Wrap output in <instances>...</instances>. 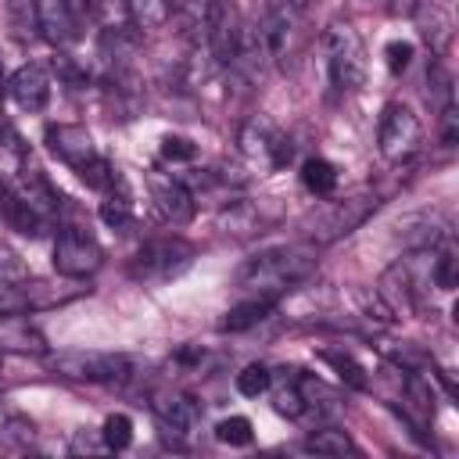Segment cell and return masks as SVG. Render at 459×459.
Here are the masks:
<instances>
[{
    "label": "cell",
    "instance_id": "1",
    "mask_svg": "<svg viewBox=\"0 0 459 459\" xmlns=\"http://www.w3.org/2000/svg\"><path fill=\"white\" fill-rule=\"evenodd\" d=\"M319 265V247L308 240L298 244H276L265 247L258 255H251L237 273H233V287L244 298H273L280 301L287 290L301 287Z\"/></svg>",
    "mask_w": 459,
    "mask_h": 459
},
{
    "label": "cell",
    "instance_id": "2",
    "mask_svg": "<svg viewBox=\"0 0 459 459\" xmlns=\"http://www.w3.org/2000/svg\"><path fill=\"white\" fill-rule=\"evenodd\" d=\"M380 208V197L373 190H359V194H348V197H337V201H326L319 208H312L305 219H301V240L308 244H333L348 233H355L373 212Z\"/></svg>",
    "mask_w": 459,
    "mask_h": 459
},
{
    "label": "cell",
    "instance_id": "3",
    "mask_svg": "<svg viewBox=\"0 0 459 459\" xmlns=\"http://www.w3.org/2000/svg\"><path fill=\"white\" fill-rule=\"evenodd\" d=\"M197 258V247L183 237H154L147 244H140L133 251V258L126 262L129 280L154 287V283H169L176 276H183Z\"/></svg>",
    "mask_w": 459,
    "mask_h": 459
},
{
    "label": "cell",
    "instance_id": "4",
    "mask_svg": "<svg viewBox=\"0 0 459 459\" xmlns=\"http://www.w3.org/2000/svg\"><path fill=\"white\" fill-rule=\"evenodd\" d=\"M47 366L54 377L65 380H86V384H122L133 377L136 362L129 355L118 351H86V348H72V351H47Z\"/></svg>",
    "mask_w": 459,
    "mask_h": 459
},
{
    "label": "cell",
    "instance_id": "5",
    "mask_svg": "<svg viewBox=\"0 0 459 459\" xmlns=\"http://www.w3.org/2000/svg\"><path fill=\"white\" fill-rule=\"evenodd\" d=\"M323 50H326V68L330 82L341 93H355L366 86V47L359 32L348 22H333L323 32Z\"/></svg>",
    "mask_w": 459,
    "mask_h": 459
},
{
    "label": "cell",
    "instance_id": "6",
    "mask_svg": "<svg viewBox=\"0 0 459 459\" xmlns=\"http://www.w3.org/2000/svg\"><path fill=\"white\" fill-rule=\"evenodd\" d=\"M258 43H262V50L280 68L294 65L298 54H301V47H305V14H301V7L290 4V0L269 7L265 18H262V25H258Z\"/></svg>",
    "mask_w": 459,
    "mask_h": 459
},
{
    "label": "cell",
    "instance_id": "7",
    "mask_svg": "<svg viewBox=\"0 0 459 459\" xmlns=\"http://www.w3.org/2000/svg\"><path fill=\"white\" fill-rule=\"evenodd\" d=\"M420 136H423V129H420L416 111L405 100H391L384 108V115H380V126H377V151H380V158L391 161V165L412 158L416 147H420Z\"/></svg>",
    "mask_w": 459,
    "mask_h": 459
},
{
    "label": "cell",
    "instance_id": "8",
    "mask_svg": "<svg viewBox=\"0 0 459 459\" xmlns=\"http://www.w3.org/2000/svg\"><path fill=\"white\" fill-rule=\"evenodd\" d=\"M50 262L57 269V276H68V280H86L93 276L100 265H104V251L93 237H86L82 230L75 226H65L54 240V251H50Z\"/></svg>",
    "mask_w": 459,
    "mask_h": 459
},
{
    "label": "cell",
    "instance_id": "9",
    "mask_svg": "<svg viewBox=\"0 0 459 459\" xmlns=\"http://www.w3.org/2000/svg\"><path fill=\"white\" fill-rule=\"evenodd\" d=\"M147 190H151V201L158 208V215L172 226H183L194 219L197 212V197L190 194V186L179 179V176H169V172H158L151 169L147 172Z\"/></svg>",
    "mask_w": 459,
    "mask_h": 459
},
{
    "label": "cell",
    "instance_id": "10",
    "mask_svg": "<svg viewBox=\"0 0 459 459\" xmlns=\"http://www.w3.org/2000/svg\"><path fill=\"white\" fill-rule=\"evenodd\" d=\"M147 405H151V412H154L172 434H190V430L201 423V405H197V398L186 394V391H179V387H169V384L151 387V391H147Z\"/></svg>",
    "mask_w": 459,
    "mask_h": 459
},
{
    "label": "cell",
    "instance_id": "11",
    "mask_svg": "<svg viewBox=\"0 0 459 459\" xmlns=\"http://www.w3.org/2000/svg\"><path fill=\"white\" fill-rule=\"evenodd\" d=\"M240 151L247 158H262L269 169H283L294 158V143L265 118H251L240 126Z\"/></svg>",
    "mask_w": 459,
    "mask_h": 459
},
{
    "label": "cell",
    "instance_id": "12",
    "mask_svg": "<svg viewBox=\"0 0 459 459\" xmlns=\"http://www.w3.org/2000/svg\"><path fill=\"white\" fill-rule=\"evenodd\" d=\"M377 298L391 308L394 319H398V316H416V312H420V305H423V301H420V280H416L409 258H402V262H394V265L384 269L380 287H377Z\"/></svg>",
    "mask_w": 459,
    "mask_h": 459
},
{
    "label": "cell",
    "instance_id": "13",
    "mask_svg": "<svg viewBox=\"0 0 459 459\" xmlns=\"http://www.w3.org/2000/svg\"><path fill=\"white\" fill-rule=\"evenodd\" d=\"M36 29L50 47H72L82 29H79V7L75 0H32Z\"/></svg>",
    "mask_w": 459,
    "mask_h": 459
},
{
    "label": "cell",
    "instance_id": "14",
    "mask_svg": "<svg viewBox=\"0 0 459 459\" xmlns=\"http://www.w3.org/2000/svg\"><path fill=\"white\" fill-rule=\"evenodd\" d=\"M43 143H47V151H50L57 161H65L72 172L82 169L90 158H97L93 136H90L82 126H75V122H50V126L43 129Z\"/></svg>",
    "mask_w": 459,
    "mask_h": 459
},
{
    "label": "cell",
    "instance_id": "15",
    "mask_svg": "<svg viewBox=\"0 0 459 459\" xmlns=\"http://www.w3.org/2000/svg\"><path fill=\"white\" fill-rule=\"evenodd\" d=\"M7 93L22 111H43L50 100V72L36 61L22 65L11 79H7Z\"/></svg>",
    "mask_w": 459,
    "mask_h": 459
},
{
    "label": "cell",
    "instance_id": "16",
    "mask_svg": "<svg viewBox=\"0 0 459 459\" xmlns=\"http://www.w3.org/2000/svg\"><path fill=\"white\" fill-rule=\"evenodd\" d=\"M301 369L294 366H283V369H273V409L287 420H305L308 416V405H305V394H301Z\"/></svg>",
    "mask_w": 459,
    "mask_h": 459
},
{
    "label": "cell",
    "instance_id": "17",
    "mask_svg": "<svg viewBox=\"0 0 459 459\" xmlns=\"http://www.w3.org/2000/svg\"><path fill=\"white\" fill-rule=\"evenodd\" d=\"M47 355V337L22 316H0V355Z\"/></svg>",
    "mask_w": 459,
    "mask_h": 459
},
{
    "label": "cell",
    "instance_id": "18",
    "mask_svg": "<svg viewBox=\"0 0 459 459\" xmlns=\"http://www.w3.org/2000/svg\"><path fill=\"white\" fill-rule=\"evenodd\" d=\"M18 197H25L29 204H36L43 215H57L61 208H65V197L47 183V176L39 172V169H32V165H25L22 172H18Z\"/></svg>",
    "mask_w": 459,
    "mask_h": 459
},
{
    "label": "cell",
    "instance_id": "19",
    "mask_svg": "<svg viewBox=\"0 0 459 459\" xmlns=\"http://www.w3.org/2000/svg\"><path fill=\"white\" fill-rule=\"evenodd\" d=\"M273 308H276L273 298H240V301L219 319V330H222V333H244V330L258 326L262 319H269Z\"/></svg>",
    "mask_w": 459,
    "mask_h": 459
},
{
    "label": "cell",
    "instance_id": "20",
    "mask_svg": "<svg viewBox=\"0 0 459 459\" xmlns=\"http://www.w3.org/2000/svg\"><path fill=\"white\" fill-rule=\"evenodd\" d=\"M4 219L22 233V237H43L50 230V215H43L36 204H29L25 197L18 194H7V204H4Z\"/></svg>",
    "mask_w": 459,
    "mask_h": 459
},
{
    "label": "cell",
    "instance_id": "21",
    "mask_svg": "<svg viewBox=\"0 0 459 459\" xmlns=\"http://www.w3.org/2000/svg\"><path fill=\"white\" fill-rule=\"evenodd\" d=\"M122 7H126V18L133 22V29H143V32L165 29L176 11L172 0H122Z\"/></svg>",
    "mask_w": 459,
    "mask_h": 459
},
{
    "label": "cell",
    "instance_id": "22",
    "mask_svg": "<svg viewBox=\"0 0 459 459\" xmlns=\"http://www.w3.org/2000/svg\"><path fill=\"white\" fill-rule=\"evenodd\" d=\"M319 362H326V366L341 377V384H348V387H355V391H366V387H369V377H366V369L355 362V355H348V351H341V348H323V351H319Z\"/></svg>",
    "mask_w": 459,
    "mask_h": 459
},
{
    "label": "cell",
    "instance_id": "23",
    "mask_svg": "<svg viewBox=\"0 0 459 459\" xmlns=\"http://www.w3.org/2000/svg\"><path fill=\"white\" fill-rule=\"evenodd\" d=\"M301 186L308 194H316V197H326L337 186V169L326 158H319V154L316 158H305L301 161Z\"/></svg>",
    "mask_w": 459,
    "mask_h": 459
},
{
    "label": "cell",
    "instance_id": "24",
    "mask_svg": "<svg viewBox=\"0 0 459 459\" xmlns=\"http://www.w3.org/2000/svg\"><path fill=\"white\" fill-rule=\"evenodd\" d=\"M301 448L305 452H316V455H348V452H355L351 437L341 427H319V430H312L301 441Z\"/></svg>",
    "mask_w": 459,
    "mask_h": 459
},
{
    "label": "cell",
    "instance_id": "25",
    "mask_svg": "<svg viewBox=\"0 0 459 459\" xmlns=\"http://www.w3.org/2000/svg\"><path fill=\"white\" fill-rule=\"evenodd\" d=\"M416 11H423V7H416ZM420 32H423V39L430 43V50L441 57L445 54V47H448V39H452V22H448V14L441 11V7H434L430 4V14L423 11V18H420Z\"/></svg>",
    "mask_w": 459,
    "mask_h": 459
},
{
    "label": "cell",
    "instance_id": "26",
    "mask_svg": "<svg viewBox=\"0 0 459 459\" xmlns=\"http://www.w3.org/2000/svg\"><path fill=\"white\" fill-rule=\"evenodd\" d=\"M430 280L437 290H455L459 287V255L455 247H441L434 258H430Z\"/></svg>",
    "mask_w": 459,
    "mask_h": 459
},
{
    "label": "cell",
    "instance_id": "27",
    "mask_svg": "<svg viewBox=\"0 0 459 459\" xmlns=\"http://www.w3.org/2000/svg\"><path fill=\"white\" fill-rule=\"evenodd\" d=\"M97 215L104 219V226H111V230H118V233H126V230L133 226V204H129L126 194H104Z\"/></svg>",
    "mask_w": 459,
    "mask_h": 459
},
{
    "label": "cell",
    "instance_id": "28",
    "mask_svg": "<svg viewBox=\"0 0 459 459\" xmlns=\"http://www.w3.org/2000/svg\"><path fill=\"white\" fill-rule=\"evenodd\" d=\"M100 441H104L108 452L129 448V445H133V420H129L126 412H111V416L104 420V427H100Z\"/></svg>",
    "mask_w": 459,
    "mask_h": 459
},
{
    "label": "cell",
    "instance_id": "29",
    "mask_svg": "<svg viewBox=\"0 0 459 459\" xmlns=\"http://www.w3.org/2000/svg\"><path fill=\"white\" fill-rule=\"evenodd\" d=\"M269 384H273V369H269L265 362H251V366H244V369L237 373V391H240L244 398L265 394Z\"/></svg>",
    "mask_w": 459,
    "mask_h": 459
},
{
    "label": "cell",
    "instance_id": "30",
    "mask_svg": "<svg viewBox=\"0 0 459 459\" xmlns=\"http://www.w3.org/2000/svg\"><path fill=\"white\" fill-rule=\"evenodd\" d=\"M215 437L222 445H233V448H244L255 441V430H251V420L247 416H226L215 423Z\"/></svg>",
    "mask_w": 459,
    "mask_h": 459
},
{
    "label": "cell",
    "instance_id": "31",
    "mask_svg": "<svg viewBox=\"0 0 459 459\" xmlns=\"http://www.w3.org/2000/svg\"><path fill=\"white\" fill-rule=\"evenodd\" d=\"M430 93H434L437 108H448L452 104V79H448V72H445V65L437 57L427 65V97Z\"/></svg>",
    "mask_w": 459,
    "mask_h": 459
},
{
    "label": "cell",
    "instance_id": "32",
    "mask_svg": "<svg viewBox=\"0 0 459 459\" xmlns=\"http://www.w3.org/2000/svg\"><path fill=\"white\" fill-rule=\"evenodd\" d=\"M29 312V298L22 283H0V316H22Z\"/></svg>",
    "mask_w": 459,
    "mask_h": 459
},
{
    "label": "cell",
    "instance_id": "33",
    "mask_svg": "<svg viewBox=\"0 0 459 459\" xmlns=\"http://www.w3.org/2000/svg\"><path fill=\"white\" fill-rule=\"evenodd\" d=\"M412 43L409 39H394V43H387L384 47V61H387V68H391V75H402L409 65H412Z\"/></svg>",
    "mask_w": 459,
    "mask_h": 459
},
{
    "label": "cell",
    "instance_id": "34",
    "mask_svg": "<svg viewBox=\"0 0 459 459\" xmlns=\"http://www.w3.org/2000/svg\"><path fill=\"white\" fill-rule=\"evenodd\" d=\"M22 280H29L25 262L18 258V251L0 244V283H22Z\"/></svg>",
    "mask_w": 459,
    "mask_h": 459
},
{
    "label": "cell",
    "instance_id": "35",
    "mask_svg": "<svg viewBox=\"0 0 459 459\" xmlns=\"http://www.w3.org/2000/svg\"><path fill=\"white\" fill-rule=\"evenodd\" d=\"M194 143L186 136H165L161 140V158L165 161H194Z\"/></svg>",
    "mask_w": 459,
    "mask_h": 459
},
{
    "label": "cell",
    "instance_id": "36",
    "mask_svg": "<svg viewBox=\"0 0 459 459\" xmlns=\"http://www.w3.org/2000/svg\"><path fill=\"white\" fill-rule=\"evenodd\" d=\"M54 72H57V75H61L68 86H82V82H86V72H79V68H75V65H72L65 54H61V57H54Z\"/></svg>",
    "mask_w": 459,
    "mask_h": 459
},
{
    "label": "cell",
    "instance_id": "37",
    "mask_svg": "<svg viewBox=\"0 0 459 459\" xmlns=\"http://www.w3.org/2000/svg\"><path fill=\"white\" fill-rule=\"evenodd\" d=\"M115 4H118V0H86V11H90L93 18H100V22H111Z\"/></svg>",
    "mask_w": 459,
    "mask_h": 459
},
{
    "label": "cell",
    "instance_id": "38",
    "mask_svg": "<svg viewBox=\"0 0 459 459\" xmlns=\"http://www.w3.org/2000/svg\"><path fill=\"white\" fill-rule=\"evenodd\" d=\"M416 7H420V0H387V11L391 14H416Z\"/></svg>",
    "mask_w": 459,
    "mask_h": 459
},
{
    "label": "cell",
    "instance_id": "39",
    "mask_svg": "<svg viewBox=\"0 0 459 459\" xmlns=\"http://www.w3.org/2000/svg\"><path fill=\"white\" fill-rule=\"evenodd\" d=\"M4 204H7V186L0 183V215H4Z\"/></svg>",
    "mask_w": 459,
    "mask_h": 459
}]
</instances>
